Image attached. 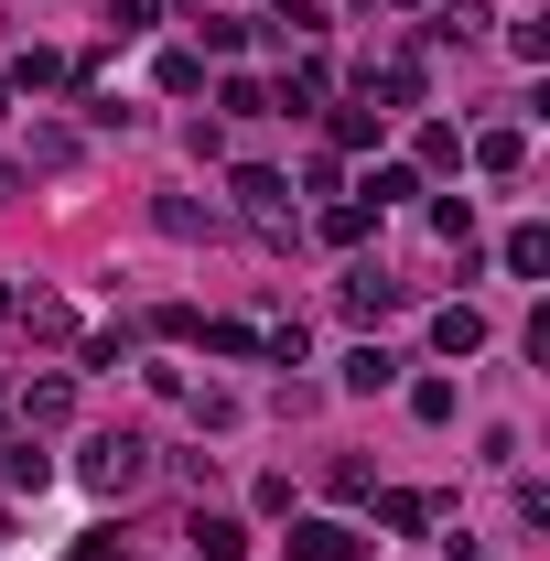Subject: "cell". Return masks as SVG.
<instances>
[{
	"instance_id": "cell-1",
	"label": "cell",
	"mask_w": 550,
	"mask_h": 561,
	"mask_svg": "<svg viewBox=\"0 0 550 561\" xmlns=\"http://www.w3.org/2000/svg\"><path fill=\"white\" fill-rule=\"evenodd\" d=\"M140 476H151V443L140 432H98L87 443V496H130Z\"/></svg>"
},
{
	"instance_id": "cell-2",
	"label": "cell",
	"mask_w": 550,
	"mask_h": 561,
	"mask_svg": "<svg viewBox=\"0 0 550 561\" xmlns=\"http://www.w3.org/2000/svg\"><path fill=\"white\" fill-rule=\"evenodd\" d=\"M291 561H367V540L335 529V518H302V529H291Z\"/></svg>"
},
{
	"instance_id": "cell-3",
	"label": "cell",
	"mask_w": 550,
	"mask_h": 561,
	"mask_svg": "<svg viewBox=\"0 0 550 561\" xmlns=\"http://www.w3.org/2000/svg\"><path fill=\"white\" fill-rule=\"evenodd\" d=\"M184 540H195V561H249V529H238V518H216V507H195V529H184Z\"/></svg>"
},
{
	"instance_id": "cell-4",
	"label": "cell",
	"mask_w": 550,
	"mask_h": 561,
	"mask_svg": "<svg viewBox=\"0 0 550 561\" xmlns=\"http://www.w3.org/2000/svg\"><path fill=\"white\" fill-rule=\"evenodd\" d=\"M345 313H367V324L400 313V280H389V271H345Z\"/></svg>"
},
{
	"instance_id": "cell-5",
	"label": "cell",
	"mask_w": 550,
	"mask_h": 561,
	"mask_svg": "<svg viewBox=\"0 0 550 561\" xmlns=\"http://www.w3.org/2000/svg\"><path fill=\"white\" fill-rule=\"evenodd\" d=\"M432 346H443V356H475V346H485V313H475V302H454V313H432Z\"/></svg>"
},
{
	"instance_id": "cell-6",
	"label": "cell",
	"mask_w": 550,
	"mask_h": 561,
	"mask_svg": "<svg viewBox=\"0 0 550 561\" xmlns=\"http://www.w3.org/2000/svg\"><path fill=\"white\" fill-rule=\"evenodd\" d=\"M280 195H291V184H280V173H260V162H249V173H238V206L260 216V227H280Z\"/></svg>"
},
{
	"instance_id": "cell-7",
	"label": "cell",
	"mask_w": 550,
	"mask_h": 561,
	"mask_svg": "<svg viewBox=\"0 0 550 561\" xmlns=\"http://www.w3.org/2000/svg\"><path fill=\"white\" fill-rule=\"evenodd\" d=\"M389 378H400V356H389V346H356V356H345V389H389Z\"/></svg>"
},
{
	"instance_id": "cell-8",
	"label": "cell",
	"mask_w": 550,
	"mask_h": 561,
	"mask_svg": "<svg viewBox=\"0 0 550 561\" xmlns=\"http://www.w3.org/2000/svg\"><path fill=\"white\" fill-rule=\"evenodd\" d=\"M507 271H518V280L550 271V227H518V238H507Z\"/></svg>"
},
{
	"instance_id": "cell-9",
	"label": "cell",
	"mask_w": 550,
	"mask_h": 561,
	"mask_svg": "<svg viewBox=\"0 0 550 561\" xmlns=\"http://www.w3.org/2000/svg\"><path fill=\"white\" fill-rule=\"evenodd\" d=\"M475 162H485V173H518V162H529V140H518V130H485Z\"/></svg>"
},
{
	"instance_id": "cell-10",
	"label": "cell",
	"mask_w": 550,
	"mask_h": 561,
	"mask_svg": "<svg viewBox=\"0 0 550 561\" xmlns=\"http://www.w3.org/2000/svg\"><path fill=\"white\" fill-rule=\"evenodd\" d=\"M22 411H33V421H66L76 389H66V378H33V389H22Z\"/></svg>"
},
{
	"instance_id": "cell-11",
	"label": "cell",
	"mask_w": 550,
	"mask_h": 561,
	"mask_svg": "<svg viewBox=\"0 0 550 561\" xmlns=\"http://www.w3.org/2000/svg\"><path fill=\"white\" fill-rule=\"evenodd\" d=\"M367 98H389V108H411V98H421V66H378V76H367Z\"/></svg>"
},
{
	"instance_id": "cell-12",
	"label": "cell",
	"mask_w": 550,
	"mask_h": 561,
	"mask_svg": "<svg viewBox=\"0 0 550 561\" xmlns=\"http://www.w3.org/2000/svg\"><path fill=\"white\" fill-rule=\"evenodd\" d=\"M367 227H378V206H324V238H335V249H356Z\"/></svg>"
},
{
	"instance_id": "cell-13",
	"label": "cell",
	"mask_w": 550,
	"mask_h": 561,
	"mask_svg": "<svg viewBox=\"0 0 550 561\" xmlns=\"http://www.w3.org/2000/svg\"><path fill=\"white\" fill-rule=\"evenodd\" d=\"M108 33L130 44V33H151V0H108Z\"/></svg>"
},
{
	"instance_id": "cell-14",
	"label": "cell",
	"mask_w": 550,
	"mask_h": 561,
	"mask_svg": "<svg viewBox=\"0 0 550 561\" xmlns=\"http://www.w3.org/2000/svg\"><path fill=\"white\" fill-rule=\"evenodd\" d=\"M0 195H11V173H0Z\"/></svg>"
},
{
	"instance_id": "cell-15",
	"label": "cell",
	"mask_w": 550,
	"mask_h": 561,
	"mask_svg": "<svg viewBox=\"0 0 550 561\" xmlns=\"http://www.w3.org/2000/svg\"><path fill=\"white\" fill-rule=\"evenodd\" d=\"M400 11H421V0H400Z\"/></svg>"
}]
</instances>
